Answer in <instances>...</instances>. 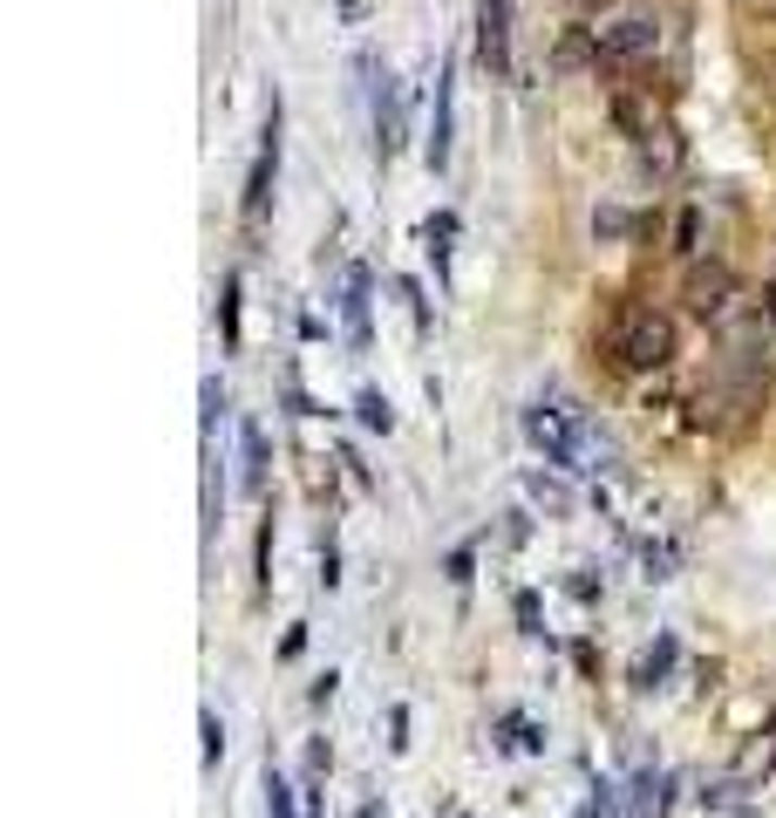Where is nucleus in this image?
<instances>
[{
	"label": "nucleus",
	"mask_w": 776,
	"mask_h": 818,
	"mask_svg": "<svg viewBox=\"0 0 776 818\" xmlns=\"http://www.w3.org/2000/svg\"><path fill=\"white\" fill-rule=\"evenodd\" d=\"M266 818H300V811H293V791H287V778H279V771H266Z\"/></svg>",
	"instance_id": "2eb2a0df"
},
{
	"label": "nucleus",
	"mask_w": 776,
	"mask_h": 818,
	"mask_svg": "<svg viewBox=\"0 0 776 818\" xmlns=\"http://www.w3.org/2000/svg\"><path fill=\"white\" fill-rule=\"evenodd\" d=\"M225 757V723H218V709H204V764H218Z\"/></svg>",
	"instance_id": "a211bd4d"
},
{
	"label": "nucleus",
	"mask_w": 776,
	"mask_h": 818,
	"mask_svg": "<svg viewBox=\"0 0 776 818\" xmlns=\"http://www.w3.org/2000/svg\"><path fill=\"white\" fill-rule=\"evenodd\" d=\"M218 321H225V348H239V273L225 280V300H218Z\"/></svg>",
	"instance_id": "4468645a"
},
{
	"label": "nucleus",
	"mask_w": 776,
	"mask_h": 818,
	"mask_svg": "<svg viewBox=\"0 0 776 818\" xmlns=\"http://www.w3.org/2000/svg\"><path fill=\"white\" fill-rule=\"evenodd\" d=\"M341 314H348V342L354 348H368V273H348V300H341Z\"/></svg>",
	"instance_id": "6e6552de"
},
{
	"label": "nucleus",
	"mask_w": 776,
	"mask_h": 818,
	"mask_svg": "<svg viewBox=\"0 0 776 818\" xmlns=\"http://www.w3.org/2000/svg\"><path fill=\"white\" fill-rule=\"evenodd\" d=\"M239 457H246L239 484L246 492H266V437H259V423H239Z\"/></svg>",
	"instance_id": "1a4fd4ad"
},
{
	"label": "nucleus",
	"mask_w": 776,
	"mask_h": 818,
	"mask_svg": "<svg viewBox=\"0 0 776 818\" xmlns=\"http://www.w3.org/2000/svg\"><path fill=\"white\" fill-rule=\"evenodd\" d=\"M667 791H675V778H640L627 818H661V811H667Z\"/></svg>",
	"instance_id": "9b49d317"
},
{
	"label": "nucleus",
	"mask_w": 776,
	"mask_h": 818,
	"mask_svg": "<svg viewBox=\"0 0 776 818\" xmlns=\"http://www.w3.org/2000/svg\"><path fill=\"white\" fill-rule=\"evenodd\" d=\"M361 423H368V430H381V437H388V430H396V409H388V396H375V389H361Z\"/></svg>",
	"instance_id": "ddd939ff"
},
{
	"label": "nucleus",
	"mask_w": 776,
	"mask_h": 818,
	"mask_svg": "<svg viewBox=\"0 0 776 818\" xmlns=\"http://www.w3.org/2000/svg\"><path fill=\"white\" fill-rule=\"evenodd\" d=\"M396 131H402V89L381 75V96H375V137H381V158L396 150Z\"/></svg>",
	"instance_id": "9d476101"
},
{
	"label": "nucleus",
	"mask_w": 776,
	"mask_h": 818,
	"mask_svg": "<svg viewBox=\"0 0 776 818\" xmlns=\"http://www.w3.org/2000/svg\"><path fill=\"white\" fill-rule=\"evenodd\" d=\"M450 137H456V75H450V69H436V110H429V144H423L429 171H443V164H450Z\"/></svg>",
	"instance_id": "39448f33"
},
{
	"label": "nucleus",
	"mask_w": 776,
	"mask_h": 818,
	"mask_svg": "<svg viewBox=\"0 0 776 818\" xmlns=\"http://www.w3.org/2000/svg\"><path fill=\"white\" fill-rule=\"evenodd\" d=\"M361 818H381V805H361Z\"/></svg>",
	"instance_id": "aec40b11"
},
{
	"label": "nucleus",
	"mask_w": 776,
	"mask_h": 818,
	"mask_svg": "<svg viewBox=\"0 0 776 818\" xmlns=\"http://www.w3.org/2000/svg\"><path fill=\"white\" fill-rule=\"evenodd\" d=\"M729 300H736V273L729 267H694L688 273V307L694 314H729Z\"/></svg>",
	"instance_id": "0eeeda50"
},
{
	"label": "nucleus",
	"mask_w": 776,
	"mask_h": 818,
	"mask_svg": "<svg viewBox=\"0 0 776 818\" xmlns=\"http://www.w3.org/2000/svg\"><path fill=\"white\" fill-rule=\"evenodd\" d=\"M273 171H279V102L266 110V144H259L252 177H246V225L266 219V185H273Z\"/></svg>",
	"instance_id": "423d86ee"
},
{
	"label": "nucleus",
	"mask_w": 776,
	"mask_h": 818,
	"mask_svg": "<svg viewBox=\"0 0 776 818\" xmlns=\"http://www.w3.org/2000/svg\"><path fill=\"white\" fill-rule=\"evenodd\" d=\"M477 55L498 83L511 75V0H477Z\"/></svg>",
	"instance_id": "20e7f679"
},
{
	"label": "nucleus",
	"mask_w": 776,
	"mask_h": 818,
	"mask_svg": "<svg viewBox=\"0 0 776 818\" xmlns=\"http://www.w3.org/2000/svg\"><path fill=\"white\" fill-rule=\"evenodd\" d=\"M198 396H204V430H218V417H225V382L212 375V382H204Z\"/></svg>",
	"instance_id": "f3484780"
},
{
	"label": "nucleus",
	"mask_w": 776,
	"mask_h": 818,
	"mask_svg": "<svg viewBox=\"0 0 776 818\" xmlns=\"http://www.w3.org/2000/svg\"><path fill=\"white\" fill-rule=\"evenodd\" d=\"M627 212H619V205H600V212H592V233H600V239H619V233H627Z\"/></svg>",
	"instance_id": "dca6fc26"
},
{
	"label": "nucleus",
	"mask_w": 776,
	"mask_h": 818,
	"mask_svg": "<svg viewBox=\"0 0 776 818\" xmlns=\"http://www.w3.org/2000/svg\"><path fill=\"white\" fill-rule=\"evenodd\" d=\"M531 498H538V505H552V511H565V484H552V478H531Z\"/></svg>",
	"instance_id": "6ab92c4d"
},
{
	"label": "nucleus",
	"mask_w": 776,
	"mask_h": 818,
	"mask_svg": "<svg viewBox=\"0 0 776 818\" xmlns=\"http://www.w3.org/2000/svg\"><path fill=\"white\" fill-rule=\"evenodd\" d=\"M579 8H600V0H579Z\"/></svg>",
	"instance_id": "412c9836"
},
{
	"label": "nucleus",
	"mask_w": 776,
	"mask_h": 818,
	"mask_svg": "<svg viewBox=\"0 0 776 818\" xmlns=\"http://www.w3.org/2000/svg\"><path fill=\"white\" fill-rule=\"evenodd\" d=\"M654 48H661L654 14H619V21H606V28L592 35V55H606V62H647Z\"/></svg>",
	"instance_id": "7ed1b4c3"
},
{
	"label": "nucleus",
	"mask_w": 776,
	"mask_h": 818,
	"mask_svg": "<svg viewBox=\"0 0 776 818\" xmlns=\"http://www.w3.org/2000/svg\"><path fill=\"white\" fill-rule=\"evenodd\" d=\"M613 362L619 369H667L675 362V321L661 307H627L613 327Z\"/></svg>",
	"instance_id": "f03ea898"
},
{
	"label": "nucleus",
	"mask_w": 776,
	"mask_h": 818,
	"mask_svg": "<svg viewBox=\"0 0 776 818\" xmlns=\"http://www.w3.org/2000/svg\"><path fill=\"white\" fill-rule=\"evenodd\" d=\"M423 239H429V260H436V280L450 273V239H456V219L450 212H436L429 225H423Z\"/></svg>",
	"instance_id": "f8f14e48"
},
{
	"label": "nucleus",
	"mask_w": 776,
	"mask_h": 818,
	"mask_svg": "<svg viewBox=\"0 0 776 818\" xmlns=\"http://www.w3.org/2000/svg\"><path fill=\"white\" fill-rule=\"evenodd\" d=\"M525 430H531V444L546 450L559 471H600V464H613V437H606V430H592L579 409H565V402H531L525 409Z\"/></svg>",
	"instance_id": "f257e3e1"
}]
</instances>
